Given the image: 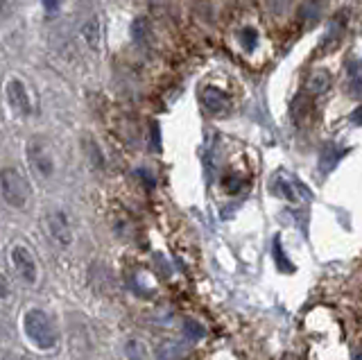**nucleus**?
<instances>
[{
  "mask_svg": "<svg viewBox=\"0 0 362 360\" xmlns=\"http://www.w3.org/2000/svg\"><path fill=\"white\" fill-rule=\"evenodd\" d=\"M23 331L28 340L39 349V352H50L57 344V331L50 315L41 308H30L23 315Z\"/></svg>",
  "mask_w": 362,
  "mask_h": 360,
  "instance_id": "nucleus-1",
  "label": "nucleus"
},
{
  "mask_svg": "<svg viewBox=\"0 0 362 360\" xmlns=\"http://www.w3.org/2000/svg\"><path fill=\"white\" fill-rule=\"evenodd\" d=\"M0 193H3V199L9 207L25 209L32 190L28 179L21 175V170H16V168H3L0 170Z\"/></svg>",
  "mask_w": 362,
  "mask_h": 360,
  "instance_id": "nucleus-2",
  "label": "nucleus"
},
{
  "mask_svg": "<svg viewBox=\"0 0 362 360\" xmlns=\"http://www.w3.org/2000/svg\"><path fill=\"white\" fill-rule=\"evenodd\" d=\"M28 163L32 170L43 179H50L54 175V156L43 139L32 137L28 141Z\"/></svg>",
  "mask_w": 362,
  "mask_h": 360,
  "instance_id": "nucleus-3",
  "label": "nucleus"
},
{
  "mask_svg": "<svg viewBox=\"0 0 362 360\" xmlns=\"http://www.w3.org/2000/svg\"><path fill=\"white\" fill-rule=\"evenodd\" d=\"M9 258H11V265H14L16 274L25 281V284L34 286L39 279V267H37V261H34L32 252L28 250L25 245H14L9 252Z\"/></svg>",
  "mask_w": 362,
  "mask_h": 360,
  "instance_id": "nucleus-4",
  "label": "nucleus"
},
{
  "mask_svg": "<svg viewBox=\"0 0 362 360\" xmlns=\"http://www.w3.org/2000/svg\"><path fill=\"white\" fill-rule=\"evenodd\" d=\"M45 229H48L50 238L59 247L73 245V224L64 211H50L48 216H45Z\"/></svg>",
  "mask_w": 362,
  "mask_h": 360,
  "instance_id": "nucleus-5",
  "label": "nucleus"
},
{
  "mask_svg": "<svg viewBox=\"0 0 362 360\" xmlns=\"http://www.w3.org/2000/svg\"><path fill=\"white\" fill-rule=\"evenodd\" d=\"M5 95H7V103H9L11 109H14L16 116H21V118L32 116V111H34L32 98L28 93V86L23 84L21 80H16V77H14V80H9L7 86H5Z\"/></svg>",
  "mask_w": 362,
  "mask_h": 360,
  "instance_id": "nucleus-6",
  "label": "nucleus"
},
{
  "mask_svg": "<svg viewBox=\"0 0 362 360\" xmlns=\"http://www.w3.org/2000/svg\"><path fill=\"white\" fill-rule=\"evenodd\" d=\"M202 105L206 107V111H211L213 116H224V114H229V109H231V98L224 91H220V88L206 86L202 91Z\"/></svg>",
  "mask_w": 362,
  "mask_h": 360,
  "instance_id": "nucleus-7",
  "label": "nucleus"
},
{
  "mask_svg": "<svg viewBox=\"0 0 362 360\" xmlns=\"http://www.w3.org/2000/svg\"><path fill=\"white\" fill-rule=\"evenodd\" d=\"M269 190H272V195H279V197L288 199V202H297L299 199V195L294 193V188H292V182H290L288 177H283V173L272 177Z\"/></svg>",
  "mask_w": 362,
  "mask_h": 360,
  "instance_id": "nucleus-8",
  "label": "nucleus"
},
{
  "mask_svg": "<svg viewBox=\"0 0 362 360\" xmlns=\"http://www.w3.org/2000/svg\"><path fill=\"white\" fill-rule=\"evenodd\" d=\"M188 352V347L179 340H163L161 344L156 347V358L158 360H179L184 358Z\"/></svg>",
  "mask_w": 362,
  "mask_h": 360,
  "instance_id": "nucleus-9",
  "label": "nucleus"
},
{
  "mask_svg": "<svg viewBox=\"0 0 362 360\" xmlns=\"http://www.w3.org/2000/svg\"><path fill=\"white\" fill-rule=\"evenodd\" d=\"M124 356H127V360H152L150 349H147V344L139 340V337H129V340L124 342Z\"/></svg>",
  "mask_w": 362,
  "mask_h": 360,
  "instance_id": "nucleus-10",
  "label": "nucleus"
},
{
  "mask_svg": "<svg viewBox=\"0 0 362 360\" xmlns=\"http://www.w3.org/2000/svg\"><path fill=\"white\" fill-rule=\"evenodd\" d=\"M82 37L90 50H100V23L98 18H88L82 25Z\"/></svg>",
  "mask_w": 362,
  "mask_h": 360,
  "instance_id": "nucleus-11",
  "label": "nucleus"
},
{
  "mask_svg": "<svg viewBox=\"0 0 362 360\" xmlns=\"http://www.w3.org/2000/svg\"><path fill=\"white\" fill-rule=\"evenodd\" d=\"M328 86H331V75H328L326 71H315L310 75V80H308V91L313 95H322L328 91Z\"/></svg>",
  "mask_w": 362,
  "mask_h": 360,
  "instance_id": "nucleus-12",
  "label": "nucleus"
},
{
  "mask_svg": "<svg viewBox=\"0 0 362 360\" xmlns=\"http://www.w3.org/2000/svg\"><path fill=\"white\" fill-rule=\"evenodd\" d=\"M82 145H84V152L88 156V163L95 166V168H105V154H102L98 141H93L90 137H84V143Z\"/></svg>",
  "mask_w": 362,
  "mask_h": 360,
  "instance_id": "nucleus-13",
  "label": "nucleus"
},
{
  "mask_svg": "<svg viewBox=\"0 0 362 360\" xmlns=\"http://www.w3.org/2000/svg\"><path fill=\"white\" fill-rule=\"evenodd\" d=\"M134 39L139 41V43H147V37H150V25H147V21L145 18H139L134 23Z\"/></svg>",
  "mask_w": 362,
  "mask_h": 360,
  "instance_id": "nucleus-14",
  "label": "nucleus"
},
{
  "mask_svg": "<svg viewBox=\"0 0 362 360\" xmlns=\"http://www.w3.org/2000/svg\"><path fill=\"white\" fill-rule=\"evenodd\" d=\"M240 41H243V46L247 50H254L256 48V41H258V32L254 28H245L240 32Z\"/></svg>",
  "mask_w": 362,
  "mask_h": 360,
  "instance_id": "nucleus-15",
  "label": "nucleus"
},
{
  "mask_svg": "<svg viewBox=\"0 0 362 360\" xmlns=\"http://www.w3.org/2000/svg\"><path fill=\"white\" fill-rule=\"evenodd\" d=\"M184 331L188 333L190 340H197V337L204 335V329L197 324V322H192V320H186V326H184Z\"/></svg>",
  "mask_w": 362,
  "mask_h": 360,
  "instance_id": "nucleus-16",
  "label": "nucleus"
},
{
  "mask_svg": "<svg viewBox=\"0 0 362 360\" xmlns=\"http://www.w3.org/2000/svg\"><path fill=\"white\" fill-rule=\"evenodd\" d=\"M41 3H43V7H45V12H48V14H54L57 9H59L62 0H41Z\"/></svg>",
  "mask_w": 362,
  "mask_h": 360,
  "instance_id": "nucleus-17",
  "label": "nucleus"
},
{
  "mask_svg": "<svg viewBox=\"0 0 362 360\" xmlns=\"http://www.w3.org/2000/svg\"><path fill=\"white\" fill-rule=\"evenodd\" d=\"M5 9H7V0H0V14H3Z\"/></svg>",
  "mask_w": 362,
  "mask_h": 360,
  "instance_id": "nucleus-18",
  "label": "nucleus"
},
{
  "mask_svg": "<svg viewBox=\"0 0 362 360\" xmlns=\"http://www.w3.org/2000/svg\"><path fill=\"white\" fill-rule=\"evenodd\" d=\"M354 360H360V352H358V349L354 352Z\"/></svg>",
  "mask_w": 362,
  "mask_h": 360,
  "instance_id": "nucleus-19",
  "label": "nucleus"
}]
</instances>
